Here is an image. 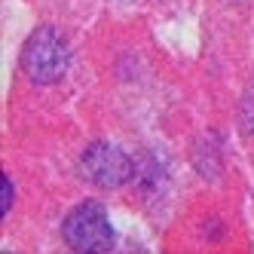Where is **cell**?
Wrapping results in <instances>:
<instances>
[{
	"label": "cell",
	"mask_w": 254,
	"mask_h": 254,
	"mask_svg": "<svg viewBox=\"0 0 254 254\" xmlns=\"http://www.w3.org/2000/svg\"><path fill=\"white\" fill-rule=\"evenodd\" d=\"M83 175L98 187H123L132 178V162L114 144H92L83 153Z\"/></svg>",
	"instance_id": "cell-3"
},
{
	"label": "cell",
	"mask_w": 254,
	"mask_h": 254,
	"mask_svg": "<svg viewBox=\"0 0 254 254\" xmlns=\"http://www.w3.org/2000/svg\"><path fill=\"white\" fill-rule=\"evenodd\" d=\"M67 62H70V49L62 40V34H56L52 28L34 34L22 56V64L34 83H56L59 77H64Z\"/></svg>",
	"instance_id": "cell-2"
},
{
	"label": "cell",
	"mask_w": 254,
	"mask_h": 254,
	"mask_svg": "<svg viewBox=\"0 0 254 254\" xmlns=\"http://www.w3.org/2000/svg\"><path fill=\"white\" fill-rule=\"evenodd\" d=\"M64 239L74 251H111L117 236L111 227V217L98 202H83L67 214Z\"/></svg>",
	"instance_id": "cell-1"
},
{
	"label": "cell",
	"mask_w": 254,
	"mask_h": 254,
	"mask_svg": "<svg viewBox=\"0 0 254 254\" xmlns=\"http://www.w3.org/2000/svg\"><path fill=\"white\" fill-rule=\"evenodd\" d=\"M9 196H12V184L9 178H3V211H9Z\"/></svg>",
	"instance_id": "cell-4"
}]
</instances>
